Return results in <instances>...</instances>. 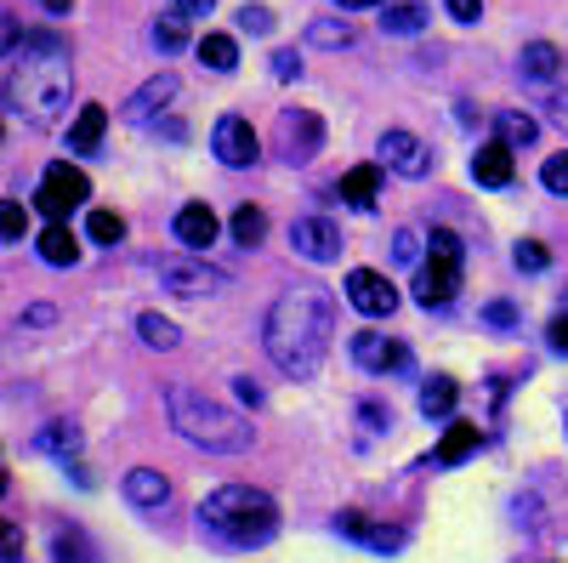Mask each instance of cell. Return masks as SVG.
I'll return each instance as SVG.
<instances>
[{
	"mask_svg": "<svg viewBox=\"0 0 568 563\" xmlns=\"http://www.w3.org/2000/svg\"><path fill=\"white\" fill-rule=\"evenodd\" d=\"M329 336H336V296L324 285H291L278 291V302L267 308V324H262V342H267V359L307 382L318 375L324 353H329Z\"/></svg>",
	"mask_w": 568,
	"mask_h": 563,
	"instance_id": "obj_1",
	"label": "cell"
},
{
	"mask_svg": "<svg viewBox=\"0 0 568 563\" xmlns=\"http://www.w3.org/2000/svg\"><path fill=\"white\" fill-rule=\"evenodd\" d=\"M291 251L302 257V262H336L342 257V233H336V222H324V217H302V222H291Z\"/></svg>",
	"mask_w": 568,
	"mask_h": 563,
	"instance_id": "obj_12",
	"label": "cell"
},
{
	"mask_svg": "<svg viewBox=\"0 0 568 563\" xmlns=\"http://www.w3.org/2000/svg\"><path fill=\"white\" fill-rule=\"evenodd\" d=\"M511 262H517V268H524V273H540V268L551 262V251H546L540 240H524V245H517V251H511Z\"/></svg>",
	"mask_w": 568,
	"mask_h": 563,
	"instance_id": "obj_36",
	"label": "cell"
},
{
	"mask_svg": "<svg viewBox=\"0 0 568 563\" xmlns=\"http://www.w3.org/2000/svg\"><path fill=\"white\" fill-rule=\"evenodd\" d=\"M262 233H267V217H262L256 205H240V211H233V240H240L245 251L262 245Z\"/></svg>",
	"mask_w": 568,
	"mask_h": 563,
	"instance_id": "obj_31",
	"label": "cell"
},
{
	"mask_svg": "<svg viewBox=\"0 0 568 563\" xmlns=\"http://www.w3.org/2000/svg\"><path fill=\"white\" fill-rule=\"evenodd\" d=\"M546 342H551V353H568V313H557L546 324Z\"/></svg>",
	"mask_w": 568,
	"mask_h": 563,
	"instance_id": "obj_42",
	"label": "cell"
},
{
	"mask_svg": "<svg viewBox=\"0 0 568 563\" xmlns=\"http://www.w3.org/2000/svg\"><path fill=\"white\" fill-rule=\"evenodd\" d=\"M342 12H364V7H382V0H336Z\"/></svg>",
	"mask_w": 568,
	"mask_h": 563,
	"instance_id": "obj_49",
	"label": "cell"
},
{
	"mask_svg": "<svg viewBox=\"0 0 568 563\" xmlns=\"http://www.w3.org/2000/svg\"><path fill=\"white\" fill-rule=\"evenodd\" d=\"M240 29H251V34H273V12H267V7H245V12H240Z\"/></svg>",
	"mask_w": 568,
	"mask_h": 563,
	"instance_id": "obj_39",
	"label": "cell"
},
{
	"mask_svg": "<svg viewBox=\"0 0 568 563\" xmlns=\"http://www.w3.org/2000/svg\"><path fill=\"white\" fill-rule=\"evenodd\" d=\"M34 450H45V455H58V461L69 466V461H74V450H80V433L69 428V421H52V428H40Z\"/></svg>",
	"mask_w": 568,
	"mask_h": 563,
	"instance_id": "obj_26",
	"label": "cell"
},
{
	"mask_svg": "<svg viewBox=\"0 0 568 563\" xmlns=\"http://www.w3.org/2000/svg\"><path fill=\"white\" fill-rule=\"evenodd\" d=\"M382 154H387V165L398 171V177H409V182H420L426 171H433V154H426V143L415 131H382Z\"/></svg>",
	"mask_w": 568,
	"mask_h": 563,
	"instance_id": "obj_14",
	"label": "cell"
},
{
	"mask_svg": "<svg viewBox=\"0 0 568 563\" xmlns=\"http://www.w3.org/2000/svg\"><path fill=\"white\" fill-rule=\"evenodd\" d=\"M336 194H342L353 211H375V200H382V165H353V171L336 182Z\"/></svg>",
	"mask_w": 568,
	"mask_h": 563,
	"instance_id": "obj_18",
	"label": "cell"
},
{
	"mask_svg": "<svg viewBox=\"0 0 568 563\" xmlns=\"http://www.w3.org/2000/svg\"><path fill=\"white\" fill-rule=\"evenodd\" d=\"M23 228H29L23 200H7V205H0V240H7V245H23Z\"/></svg>",
	"mask_w": 568,
	"mask_h": 563,
	"instance_id": "obj_35",
	"label": "cell"
},
{
	"mask_svg": "<svg viewBox=\"0 0 568 563\" xmlns=\"http://www.w3.org/2000/svg\"><path fill=\"white\" fill-rule=\"evenodd\" d=\"M347 302L364 313V319H387L393 308H398V291H393V279L387 273H375V268H353L347 273Z\"/></svg>",
	"mask_w": 568,
	"mask_h": 563,
	"instance_id": "obj_11",
	"label": "cell"
},
{
	"mask_svg": "<svg viewBox=\"0 0 568 563\" xmlns=\"http://www.w3.org/2000/svg\"><path fill=\"white\" fill-rule=\"evenodd\" d=\"M85 200H91V182H85V171H80V165L52 160V165L40 171L34 205H40V217H45V222H69V211H80Z\"/></svg>",
	"mask_w": 568,
	"mask_h": 563,
	"instance_id": "obj_6",
	"label": "cell"
},
{
	"mask_svg": "<svg viewBox=\"0 0 568 563\" xmlns=\"http://www.w3.org/2000/svg\"><path fill=\"white\" fill-rule=\"evenodd\" d=\"M125 501L142 506V512H160V506L171 501L165 473H154V466H131V473H125Z\"/></svg>",
	"mask_w": 568,
	"mask_h": 563,
	"instance_id": "obj_16",
	"label": "cell"
},
{
	"mask_svg": "<svg viewBox=\"0 0 568 563\" xmlns=\"http://www.w3.org/2000/svg\"><path fill=\"white\" fill-rule=\"evenodd\" d=\"M336 535L342 541H353V546H369V552H404V530L398 524H382V519H364V512H342V519H336Z\"/></svg>",
	"mask_w": 568,
	"mask_h": 563,
	"instance_id": "obj_13",
	"label": "cell"
},
{
	"mask_svg": "<svg viewBox=\"0 0 568 563\" xmlns=\"http://www.w3.org/2000/svg\"><path fill=\"white\" fill-rule=\"evenodd\" d=\"M546 120L568 137V91H551V98H546Z\"/></svg>",
	"mask_w": 568,
	"mask_h": 563,
	"instance_id": "obj_40",
	"label": "cell"
},
{
	"mask_svg": "<svg viewBox=\"0 0 568 563\" xmlns=\"http://www.w3.org/2000/svg\"><path fill=\"white\" fill-rule=\"evenodd\" d=\"M460 404V382H449V375H433V382L420 388V415L426 421H449Z\"/></svg>",
	"mask_w": 568,
	"mask_h": 563,
	"instance_id": "obj_22",
	"label": "cell"
},
{
	"mask_svg": "<svg viewBox=\"0 0 568 563\" xmlns=\"http://www.w3.org/2000/svg\"><path fill=\"white\" fill-rule=\"evenodd\" d=\"M136 331H142V342H149V348H176V324L160 319V313H142Z\"/></svg>",
	"mask_w": 568,
	"mask_h": 563,
	"instance_id": "obj_34",
	"label": "cell"
},
{
	"mask_svg": "<svg viewBox=\"0 0 568 563\" xmlns=\"http://www.w3.org/2000/svg\"><path fill=\"white\" fill-rule=\"evenodd\" d=\"M233 393H240V399H245V404H256V399H262V388H256V382H251V375H240V382H233Z\"/></svg>",
	"mask_w": 568,
	"mask_h": 563,
	"instance_id": "obj_48",
	"label": "cell"
},
{
	"mask_svg": "<svg viewBox=\"0 0 568 563\" xmlns=\"http://www.w3.org/2000/svg\"><path fill=\"white\" fill-rule=\"evenodd\" d=\"M495 131H500L506 149H529L535 137H540V120L524 114V109H500V114H495Z\"/></svg>",
	"mask_w": 568,
	"mask_h": 563,
	"instance_id": "obj_24",
	"label": "cell"
},
{
	"mask_svg": "<svg viewBox=\"0 0 568 563\" xmlns=\"http://www.w3.org/2000/svg\"><path fill=\"white\" fill-rule=\"evenodd\" d=\"M420 245H426V240H420L415 228H398V233H393V257H398V262H420V257H426Z\"/></svg>",
	"mask_w": 568,
	"mask_h": 563,
	"instance_id": "obj_37",
	"label": "cell"
},
{
	"mask_svg": "<svg viewBox=\"0 0 568 563\" xmlns=\"http://www.w3.org/2000/svg\"><path fill=\"white\" fill-rule=\"evenodd\" d=\"M52 557L58 563H98V552H91V541L80 530H58L52 535Z\"/></svg>",
	"mask_w": 568,
	"mask_h": 563,
	"instance_id": "obj_29",
	"label": "cell"
},
{
	"mask_svg": "<svg viewBox=\"0 0 568 563\" xmlns=\"http://www.w3.org/2000/svg\"><path fill=\"white\" fill-rule=\"evenodd\" d=\"M460 273H466V245L455 228H433L426 233V257L415 268V302L420 308H449L460 291Z\"/></svg>",
	"mask_w": 568,
	"mask_h": 563,
	"instance_id": "obj_5",
	"label": "cell"
},
{
	"mask_svg": "<svg viewBox=\"0 0 568 563\" xmlns=\"http://www.w3.org/2000/svg\"><path fill=\"white\" fill-rule=\"evenodd\" d=\"M358 415L369 421L375 433H382V428H393V410H382V404H358Z\"/></svg>",
	"mask_w": 568,
	"mask_h": 563,
	"instance_id": "obj_45",
	"label": "cell"
},
{
	"mask_svg": "<svg viewBox=\"0 0 568 563\" xmlns=\"http://www.w3.org/2000/svg\"><path fill=\"white\" fill-rule=\"evenodd\" d=\"M307 40L313 46H353V23L347 18H318V23H307Z\"/></svg>",
	"mask_w": 568,
	"mask_h": 563,
	"instance_id": "obj_32",
	"label": "cell"
},
{
	"mask_svg": "<svg viewBox=\"0 0 568 563\" xmlns=\"http://www.w3.org/2000/svg\"><path fill=\"white\" fill-rule=\"evenodd\" d=\"M200 63L216 69V74H227L233 63H240V46H233V34H205V40H200Z\"/></svg>",
	"mask_w": 568,
	"mask_h": 563,
	"instance_id": "obj_28",
	"label": "cell"
},
{
	"mask_svg": "<svg viewBox=\"0 0 568 563\" xmlns=\"http://www.w3.org/2000/svg\"><path fill=\"white\" fill-rule=\"evenodd\" d=\"M273 74H278V80H296V74H302L296 52H273Z\"/></svg>",
	"mask_w": 568,
	"mask_h": 563,
	"instance_id": "obj_44",
	"label": "cell"
},
{
	"mask_svg": "<svg viewBox=\"0 0 568 563\" xmlns=\"http://www.w3.org/2000/svg\"><path fill=\"white\" fill-rule=\"evenodd\" d=\"M444 7H449L455 23H478L484 18V0H444Z\"/></svg>",
	"mask_w": 568,
	"mask_h": 563,
	"instance_id": "obj_41",
	"label": "cell"
},
{
	"mask_svg": "<svg viewBox=\"0 0 568 563\" xmlns=\"http://www.w3.org/2000/svg\"><path fill=\"white\" fill-rule=\"evenodd\" d=\"M103 131H109V109L103 103H85L80 120H74V131H69V149L74 154H91V149L103 143Z\"/></svg>",
	"mask_w": 568,
	"mask_h": 563,
	"instance_id": "obj_23",
	"label": "cell"
},
{
	"mask_svg": "<svg viewBox=\"0 0 568 563\" xmlns=\"http://www.w3.org/2000/svg\"><path fill=\"white\" fill-rule=\"evenodd\" d=\"M540 182L551 188V194H568V154H551V160L540 165Z\"/></svg>",
	"mask_w": 568,
	"mask_h": 563,
	"instance_id": "obj_38",
	"label": "cell"
},
{
	"mask_svg": "<svg viewBox=\"0 0 568 563\" xmlns=\"http://www.w3.org/2000/svg\"><path fill=\"white\" fill-rule=\"evenodd\" d=\"M420 29H426L420 0H398V7H387V18H382V34H420Z\"/></svg>",
	"mask_w": 568,
	"mask_h": 563,
	"instance_id": "obj_27",
	"label": "cell"
},
{
	"mask_svg": "<svg viewBox=\"0 0 568 563\" xmlns=\"http://www.w3.org/2000/svg\"><path fill=\"white\" fill-rule=\"evenodd\" d=\"M478 444H484V433L471 428V421H449V433H444V444H438L433 461H438V466H455V461H466Z\"/></svg>",
	"mask_w": 568,
	"mask_h": 563,
	"instance_id": "obj_25",
	"label": "cell"
},
{
	"mask_svg": "<svg viewBox=\"0 0 568 563\" xmlns=\"http://www.w3.org/2000/svg\"><path fill=\"white\" fill-rule=\"evenodd\" d=\"M211 7H216V0H171V12H176L182 23H187V18H205Z\"/></svg>",
	"mask_w": 568,
	"mask_h": 563,
	"instance_id": "obj_43",
	"label": "cell"
},
{
	"mask_svg": "<svg viewBox=\"0 0 568 563\" xmlns=\"http://www.w3.org/2000/svg\"><path fill=\"white\" fill-rule=\"evenodd\" d=\"M69 86H74V63H69L63 34L34 29V34L7 46V109L18 120L52 125L69 109Z\"/></svg>",
	"mask_w": 568,
	"mask_h": 563,
	"instance_id": "obj_2",
	"label": "cell"
},
{
	"mask_svg": "<svg viewBox=\"0 0 568 563\" xmlns=\"http://www.w3.org/2000/svg\"><path fill=\"white\" fill-rule=\"evenodd\" d=\"M353 359H358L369 375H409V370H415V353H409L398 336H382V331H358V336H353Z\"/></svg>",
	"mask_w": 568,
	"mask_h": 563,
	"instance_id": "obj_9",
	"label": "cell"
},
{
	"mask_svg": "<svg viewBox=\"0 0 568 563\" xmlns=\"http://www.w3.org/2000/svg\"><path fill=\"white\" fill-rule=\"evenodd\" d=\"M211 154H216L222 165H233V171L256 165V160H262V143H256L251 120H245V114H222L216 131H211Z\"/></svg>",
	"mask_w": 568,
	"mask_h": 563,
	"instance_id": "obj_8",
	"label": "cell"
},
{
	"mask_svg": "<svg viewBox=\"0 0 568 563\" xmlns=\"http://www.w3.org/2000/svg\"><path fill=\"white\" fill-rule=\"evenodd\" d=\"M45 12H58V18H69V0H40Z\"/></svg>",
	"mask_w": 568,
	"mask_h": 563,
	"instance_id": "obj_50",
	"label": "cell"
},
{
	"mask_svg": "<svg viewBox=\"0 0 568 563\" xmlns=\"http://www.w3.org/2000/svg\"><path fill=\"white\" fill-rule=\"evenodd\" d=\"M171 228H176V240H182L187 251H205V245H216V211H211V205H182Z\"/></svg>",
	"mask_w": 568,
	"mask_h": 563,
	"instance_id": "obj_17",
	"label": "cell"
},
{
	"mask_svg": "<svg viewBox=\"0 0 568 563\" xmlns=\"http://www.w3.org/2000/svg\"><path fill=\"white\" fill-rule=\"evenodd\" d=\"M23 557V535H18V524H7V563H18Z\"/></svg>",
	"mask_w": 568,
	"mask_h": 563,
	"instance_id": "obj_47",
	"label": "cell"
},
{
	"mask_svg": "<svg viewBox=\"0 0 568 563\" xmlns=\"http://www.w3.org/2000/svg\"><path fill=\"white\" fill-rule=\"evenodd\" d=\"M200 524L222 546L251 552V546H267L278 535V501L267 490H251V484H222L200 501Z\"/></svg>",
	"mask_w": 568,
	"mask_h": 563,
	"instance_id": "obj_3",
	"label": "cell"
},
{
	"mask_svg": "<svg viewBox=\"0 0 568 563\" xmlns=\"http://www.w3.org/2000/svg\"><path fill=\"white\" fill-rule=\"evenodd\" d=\"M471 182H484V188H506L511 182V149L500 143V137L471 154Z\"/></svg>",
	"mask_w": 568,
	"mask_h": 563,
	"instance_id": "obj_20",
	"label": "cell"
},
{
	"mask_svg": "<svg viewBox=\"0 0 568 563\" xmlns=\"http://www.w3.org/2000/svg\"><path fill=\"white\" fill-rule=\"evenodd\" d=\"M160 285L171 296H216L227 285V273H216L211 262H187V257H165L160 262Z\"/></svg>",
	"mask_w": 568,
	"mask_h": 563,
	"instance_id": "obj_10",
	"label": "cell"
},
{
	"mask_svg": "<svg viewBox=\"0 0 568 563\" xmlns=\"http://www.w3.org/2000/svg\"><path fill=\"white\" fill-rule=\"evenodd\" d=\"M165 410H171V428H176L187 444L216 450V455H245V450H251V421H245V415H233V410L216 404V399H205L200 388L171 382Z\"/></svg>",
	"mask_w": 568,
	"mask_h": 563,
	"instance_id": "obj_4",
	"label": "cell"
},
{
	"mask_svg": "<svg viewBox=\"0 0 568 563\" xmlns=\"http://www.w3.org/2000/svg\"><path fill=\"white\" fill-rule=\"evenodd\" d=\"M171 98H176V74H165V69H160L154 80H142V86L131 91L120 114H125L131 125H149V120H154V114H160V109H165Z\"/></svg>",
	"mask_w": 568,
	"mask_h": 563,
	"instance_id": "obj_15",
	"label": "cell"
},
{
	"mask_svg": "<svg viewBox=\"0 0 568 563\" xmlns=\"http://www.w3.org/2000/svg\"><path fill=\"white\" fill-rule=\"evenodd\" d=\"M489 324H500V331H511V324H517V308H511V302H489Z\"/></svg>",
	"mask_w": 568,
	"mask_h": 563,
	"instance_id": "obj_46",
	"label": "cell"
},
{
	"mask_svg": "<svg viewBox=\"0 0 568 563\" xmlns=\"http://www.w3.org/2000/svg\"><path fill=\"white\" fill-rule=\"evenodd\" d=\"M40 262H52V268H74L80 262V240L69 233V222H45V233H40Z\"/></svg>",
	"mask_w": 568,
	"mask_h": 563,
	"instance_id": "obj_21",
	"label": "cell"
},
{
	"mask_svg": "<svg viewBox=\"0 0 568 563\" xmlns=\"http://www.w3.org/2000/svg\"><path fill=\"white\" fill-rule=\"evenodd\" d=\"M154 46H160L165 58H171V52H182V46H187V23H182L176 12H165V18L154 23Z\"/></svg>",
	"mask_w": 568,
	"mask_h": 563,
	"instance_id": "obj_33",
	"label": "cell"
},
{
	"mask_svg": "<svg viewBox=\"0 0 568 563\" xmlns=\"http://www.w3.org/2000/svg\"><path fill=\"white\" fill-rule=\"evenodd\" d=\"M278 154L291 165H307L318 149H324V120L313 109H278Z\"/></svg>",
	"mask_w": 568,
	"mask_h": 563,
	"instance_id": "obj_7",
	"label": "cell"
},
{
	"mask_svg": "<svg viewBox=\"0 0 568 563\" xmlns=\"http://www.w3.org/2000/svg\"><path fill=\"white\" fill-rule=\"evenodd\" d=\"M85 233H91L98 245L114 251V245L125 240V217H120V211H91V217H85Z\"/></svg>",
	"mask_w": 568,
	"mask_h": 563,
	"instance_id": "obj_30",
	"label": "cell"
},
{
	"mask_svg": "<svg viewBox=\"0 0 568 563\" xmlns=\"http://www.w3.org/2000/svg\"><path fill=\"white\" fill-rule=\"evenodd\" d=\"M517 74L535 80V86H551V80L562 74V52H557L551 40H529V46H524V58H517Z\"/></svg>",
	"mask_w": 568,
	"mask_h": 563,
	"instance_id": "obj_19",
	"label": "cell"
}]
</instances>
